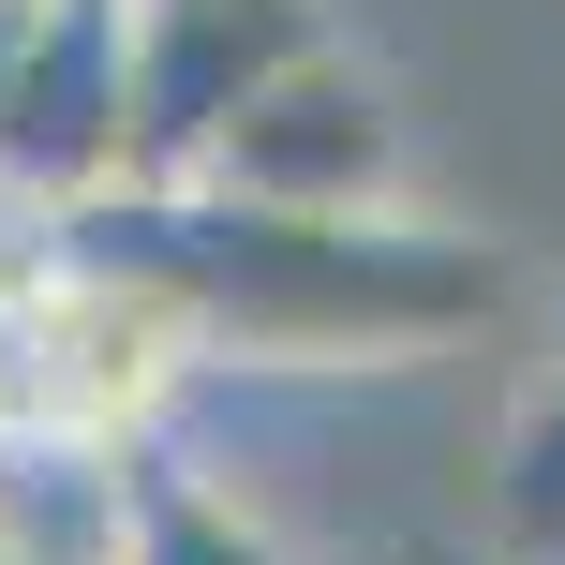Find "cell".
Masks as SVG:
<instances>
[{
  "label": "cell",
  "mask_w": 565,
  "mask_h": 565,
  "mask_svg": "<svg viewBox=\"0 0 565 565\" xmlns=\"http://www.w3.org/2000/svg\"><path fill=\"white\" fill-rule=\"evenodd\" d=\"M179 298L209 372H431L507 312V254L461 224L402 209H254L209 179H119L60 209Z\"/></svg>",
  "instance_id": "cell-1"
},
{
  "label": "cell",
  "mask_w": 565,
  "mask_h": 565,
  "mask_svg": "<svg viewBox=\"0 0 565 565\" xmlns=\"http://www.w3.org/2000/svg\"><path fill=\"white\" fill-rule=\"evenodd\" d=\"M194 387H209V358H194V328H179V298L149 268H119L75 224L0 238V431L164 447Z\"/></svg>",
  "instance_id": "cell-2"
},
{
  "label": "cell",
  "mask_w": 565,
  "mask_h": 565,
  "mask_svg": "<svg viewBox=\"0 0 565 565\" xmlns=\"http://www.w3.org/2000/svg\"><path fill=\"white\" fill-rule=\"evenodd\" d=\"M135 179V0H15L0 30V209H60Z\"/></svg>",
  "instance_id": "cell-3"
},
{
  "label": "cell",
  "mask_w": 565,
  "mask_h": 565,
  "mask_svg": "<svg viewBox=\"0 0 565 565\" xmlns=\"http://www.w3.org/2000/svg\"><path fill=\"white\" fill-rule=\"evenodd\" d=\"M194 179L209 194H254V209H402L417 194V119H402V89L342 30H312L254 105L194 149Z\"/></svg>",
  "instance_id": "cell-4"
},
{
  "label": "cell",
  "mask_w": 565,
  "mask_h": 565,
  "mask_svg": "<svg viewBox=\"0 0 565 565\" xmlns=\"http://www.w3.org/2000/svg\"><path fill=\"white\" fill-rule=\"evenodd\" d=\"M328 30V0H135V179H194V149Z\"/></svg>",
  "instance_id": "cell-5"
},
{
  "label": "cell",
  "mask_w": 565,
  "mask_h": 565,
  "mask_svg": "<svg viewBox=\"0 0 565 565\" xmlns=\"http://www.w3.org/2000/svg\"><path fill=\"white\" fill-rule=\"evenodd\" d=\"M149 461L164 447H119V431H0V565H119Z\"/></svg>",
  "instance_id": "cell-6"
},
{
  "label": "cell",
  "mask_w": 565,
  "mask_h": 565,
  "mask_svg": "<svg viewBox=\"0 0 565 565\" xmlns=\"http://www.w3.org/2000/svg\"><path fill=\"white\" fill-rule=\"evenodd\" d=\"M477 521H491V565H565V342L507 387V417H491Z\"/></svg>",
  "instance_id": "cell-7"
},
{
  "label": "cell",
  "mask_w": 565,
  "mask_h": 565,
  "mask_svg": "<svg viewBox=\"0 0 565 565\" xmlns=\"http://www.w3.org/2000/svg\"><path fill=\"white\" fill-rule=\"evenodd\" d=\"M119 565H298V536L254 507L238 477H209V461H149V507H135V551Z\"/></svg>",
  "instance_id": "cell-8"
}]
</instances>
